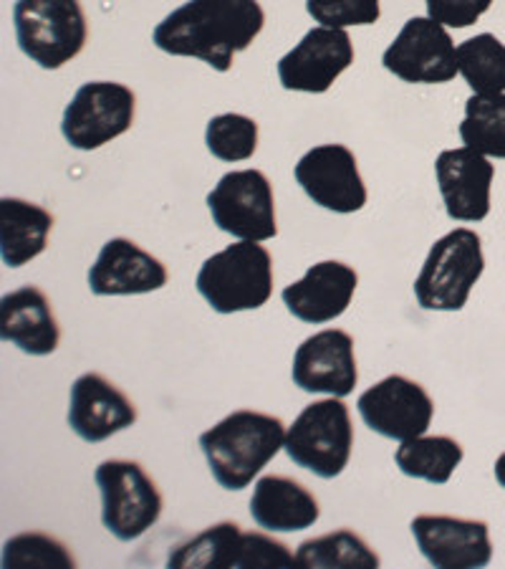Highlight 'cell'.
Here are the masks:
<instances>
[{
  "label": "cell",
  "instance_id": "obj_1",
  "mask_svg": "<svg viewBox=\"0 0 505 569\" xmlns=\"http://www.w3.org/2000/svg\"><path fill=\"white\" fill-rule=\"evenodd\" d=\"M259 0H190L154 29L152 41L170 57H192L215 71H231L233 57L263 31Z\"/></svg>",
  "mask_w": 505,
  "mask_h": 569
},
{
  "label": "cell",
  "instance_id": "obj_2",
  "mask_svg": "<svg viewBox=\"0 0 505 569\" xmlns=\"http://www.w3.org/2000/svg\"><path fill=\"white\" fill-rule=\"evenodd\" d=\"M283 443V420L255 410H235L200 436L213 479L228 491L245 489L273 461Z\"/></svg>",
  "mask_w": 505,
  "mask_h": 569
},
{
  "label": "cell",
  "instance_id": "obj_3",
  "mask_svg": "<svg viewBox=\"0 0 505 569\" xmlns=\"http://www.w3.org/2000/svg\"><path fill=\"white\" fill-rule=\"evenodd\" d=\"M195 287L218 315L261 309L273 293V259L261 241H241L202 263Z\"/></svg>",
  "mask_w": 505,
  "mask_h": 569
},
{
  "label": "cell",
  "instance_id": "obj_4",
  "mask_svg": "<svg viewBox=\"0 0 505 569\" xmlns=\"http://www.w3.org/2000/svg\"><path fill=\"white\" fill-rule=\"evenodd\" d=\"M485 271L483 241L471 228H455L435 241L420 277L417 305L427 311H461Z\"/></svg>",
  "mask_w": 505,
  "mask_h": 569
},
{
  "label": "cell",
  "instance_id": "obj_5",
  "mask_svg": "<svg viewBox=\"0 0 505 569\" xmlns=\"http://www.w3.org/2000/svg\"><path fill=\"white\" fill-rule=\"evenodd\" d=\"M13 23L21 51L49 71L77 59L89 39L79 0H18Z\"/></svg>",
  "mask_w": 505,
  "mask_h": 569
},
{
  "label": "cell",
  "instance_id": "obj_6",
  "mask_svg": "<svg viewBox=\"0 0 505 569\" xmlns=\"http://www.w3.org/2000/svg\"><path fill=\"white\" fill-rule=\"evenodd\" d=\"M283 448L299 468H306L319 479H336L349 466L354 448V426L349 408L334 395L311 402L286 430Z\"/></svg>",
  "mask_w": 505,
  "mask_h": 569
},
{
  "label": "cell",
  "instance_id": "obj_7",
  "mask_svg": "<svg viewBox=\"0 0 505 569\" xmlns=\"http://www.w3.org/2000/svg\"><path fill=\"white\" fill-rule=\"evenodd\" d=\"M101 491V525L119 541H134L162 517V493L137 461L112 458L94 473Z\"/></svg>",
  "mask_w": 505,
  "mask_h": 569
},
{
  "label": "cell",
  "instance_id": "obj_8",
  "mask_svg": "<svg viewBox=\"0 0 505 569\" xmlns=\"http://www.w3.org/2000/svg\"><path fill=\"white\" fill-rule=\"evenodd\" d=\"M296 557L283 541L243 531L235 521H220L202 535L174 547L168 559L170 569H208V567H291Z\"/></svg>",
  "mask_w": 505,
  "mask_h": 569
},
{
  "label": "cell",
  "instance_id": "obj_9",
  "mask_svg": "<svg viewBox=\"0 0 505 569\" xmlns=\"http://www.w3.org/2000/svg\"><path fill=\"white\" fill-rule=\"evenodd\" d=\"M137 97L117 81H89L81 87L61 119L63 140L77 150H99L132 130Z\"/></svg>",
  "mask_w": 505,
  "mask_h": 569
},
{
  "label": "cell",
  "instance_id": "obj_10",
  "mask_svg": "<svg viewBox=\"0 0 505 569\" xmlns=\"http://www.w3.org/2000/svg\"><path fill=\"white\" fill-rule=\"evenodd\" d=\"M208 208L220 231L241 241H269L279 233L273 188L261 170L228 172L208 196Z\"/></svg>",
  "mask_w": 505,
  "mask_h": 569
},
{
  "label": "cell",
  "instance_id": "obj_11",
  "mask_svg": "<svg viewBox=\"0 0 505 569\" xmlns=\"http://www.w3.org/2000/svg\"><path fill=\"white\" fill-rule=\"evenodd\" d=\"M384 69L407 84H445L457 69V49L443 23L433 18H410L382 57Z\"/></svg>",
  "mask_w": 505,
  "mask_h": 569
},
{
  "label": "cell",
  "instance_id": "obj_12",
  "mask_svg": "<svg viewBox=\"0 0 505 569\" xmlns=\"http://www.w3.org/2000/svg\"><path fill=\"white\" fill-rule=\"evenodd\" d=\"M356 408L374 433L390 440H402V443L425 436L435 416V402L427 390L404 375H390L382 382L372 385L356 400Z\"/></svg>",
  "mask_w": 505,
  "mask_h": 569
},
{
  "label": "cell",
  "instance_id": "obj_13",
  "mask_svg": "<svg viewBox=\"0 0 505 569\" xmlns=\"http://www.w3.org/2000/svg\"><path fill=\"white\" fill-rule=\"evenodd\" d=\"M296 182L316 206L334 213H356L366 206V186L346 144H319L299 160Z\"/></svg>",
  "mask_w": 505,
  "mask_h": 569
},
{
  "label": "cell",
  "instance_id": "obj_14",
  "mask_svg": "<svg viewBox=\"0 0 505 569\" xmlns=\"http://www.w3.org/2000/svg\"><path fill=\"white\" fill-rule=\"evenodd\" d=\"M352 63L354 43L349 33L344 29L319 26L279 61V79L286 91L324 94Z\"/></svg>",
  "mask_w": 505,
  "mask_h": 569
},
{
  "label": "cell",
  "instance_id": "obj_15",
  "mask_svg": "<svg viewBox=\"0 0 505 569\" xmlns=\"http://www.w3.org/2000/svg\"><path fill=\"white\" fill-rule=\"evenodd\" d=\"M420 552L435 569H481L491 565V529L481 519L422 513L412 521Z\"/></svg>",
  "mask_w": 505,
  "mask_h": 569
},
{
  "label": "cell",
  "instance_id": "obj_16",
  "mask_svg": "<svg viewBox=\"0 0 505 569\" xmlns=\"http://www.w3.org/2000/svg\"><path fill=\"white\" fill-rule=\"evenodd\" d=\"M293 382L303 392H324L334 398H346L356 388L354 339L342 329H324L303 339L293 355Z\"/></svg>",
  "mask_w": 505,
  "mask_h": 569
},
{
  "label": "cell",
  "instance_id": "obj_17",
  "mask_svg": "<svg viewBox=\"0 0 505 569\" xmlns=\"http://www.w3.org/2000/svg\"><path fill=\"white\" fill-rule=\"evenodd\" d=\"M435 176L450 218L463 220V223H477L488 218L495 168L485 154L471 147L440 152Z\"/></svg>",
  "mask_w": 505,
  "mask_h": 569
},
{
  "label": "cell",
  "instance_id": "obj_18",
  "mask_svg": "<svg viewBox=\"0 0 505 569\" xmlns=\"http://www.w3.org/2000/svg\"><path fill=\"white\" fill-rule=\"evenodd\" d=\"M164 283H168L164 263L130 238L107 241L89 269V289L94 297H134V293L158 291Z\"/></svg>",
  "mask_w": 505,
  "mask_h": 569
},
{
  "label": "cell",
  "instance_id": "obj_19",
  "mask_svg": "<svg viewBox=\"0 0 505 569\" xmlns=\"http://www.w3.org/2000/svg\"><path fill=\"white\" fill-rule=\"evenodd\" d=\"M137 423V408L114 382L87 372L71 385L69 426L87 443H101Z\"/></svg>",
  "mask_w": 505,
  "mask_h": 569
},
{
  "label": "cell",
  "instance_id": "obj_20",
  "mask_svg": "<svg viewBox=\"0 0 505 569\" xmlns=\"http://www.w3.org/2000/svg\"><path fill=\"white\" fill-rule=\"evenodd\" d=\"M360 277L342 261H321L311 266L306 277L283 289V305L306 325H326L342 317L354 299Z\"/></svg>",
  "mask_w": 505,
  "mask_h": 569
},
{
  "label": "cell",
  "instance_id": "obj_21",
  "mask_svg": "<svg viewBox=\"0 0 505 569\" xmlns=\"http://www.w3.org/2000/svg\"><path fill=\"white\" fill-rule=\"evenodd\" d=\"M0 337L33 357L57 352L61 329L39 287H21L0 299Z\"/></svg>",
  "mask_w": 505,
  "mask_h": 569
},
{
  "label": "cell",
  "instance_id": "obj_22",
  "mask_svg": "<svg viewBox=\"0 0 505 569\" xmlns=\"http://www.w3.org/2000/svg\"><path fill=\"white\" fill-rule=\"evenodd\" d=\"M251 517L269 531H301L314 527L321 509L314 493L289 476H263L255 481L251 499Z\"/></svg>",
  "mask_w": 505,
  "mask_h": 569
},
{
  "label": "cell",
  "instance_id": "obj_23",
  "mask_svg": "<svg viewBox=\"0 0 505 569\" xmlns=\"http://www.w3.org/2000/svg\"><path fill=\"white\" fill-rule=\"evenodd\" d=\"M53 216L49 210L23 198L0 200V253L3 263L21 269L46 251Z\"/></svg>",
  "mask_w": 505,
  "mask_h": 569
},
{
  "label": "cell",
  "instance_id": "obj_24",
  "mask_svg": "<svg viewBox=\"0 0 505 569\" xmlns=\"http://www.w3.org/2000/svg\"><path fill=\"white\" fill-rule=\"evenodd\" d=\"M463 446L450 436H417L404 440L394 453L400 471L410 479L443 486L453 479L455 468L463 461Z\"/></svg>",
  "mask_w": 505,
  "mask_h": 569
},
{
  "label": "cell",
  "instance_id": "obj_25",
  "mask_svg": "<svg viewBox=\"0 0 505 569\" xmlns=\"http://www.w3.org/2000/svg\"><path fill=\"white\" fill-rule=\"evenodd\" d=\"M296 565L306 569H336V567H362L376 569L380 557L366 541L352 529H336L332 535L306 539L299 545Z\"/></svg>",
  "mask_w": 505,
  "mask_h": 569
},
{
  "label": "cell",
  "instance_id": "obj_26",
  "mask_svg": "<svg viewBox=\"0 0 505 569\" xmlns=\"http://www.w3.org/2000/svg\"><path fill=\"white\" fill-rule=\"evenodd\" d=\"M461 140L485 158L505 160V91L467 99Z\"/></svg>",
  "mask_w": 505,
  "mask_h": 569
},
{
  "label": "cell",
  "instance_id": "obj_27",
  "mask_svg": "<svg viewBox=\"0 0 505 569\" xmlns=\"http://www.w3.org/2000/svg\"><path fill=\"white\" fill-rule=\"evenodd\" d=\"M461 69L473 94H501L505 91V43L493 33H481L457 46Z\"/></svg>",
  "mask_w": 505,
  "mask_h": 569
},
{
  "label": "cell",
  "instance_id": "obj_28",
  "mask_svg": "<svg viewBox=\"0 0 505 569\" xmlns=\"http://www.w3.org/2000/svg\"><path fill=\"white\" fill-rule=\"evenodd\" d=\"M205 144L218 160L243 162L259 147V124L245 114H218L208 122Z\"/></svg>",
  "mask_w": 505,
  "mask_h": 569
},
{
  "label": "cell",
  "instance_id": "obj_29",
  "mask_svg": "<svg viewBox=\"0 0 505 569\" xmlns=\"http://www.w3.org/2000/svg\"><path fill=\"white\" fill-rule=\"evenodd\" d=\"M6 569H31V567H63L73 569V557L67 547L46 535H18L6 545L3 555Z\"/></svg>",
  "mask_w": 505,
  "mask_h": 569
},
{
  "label": "cell",
  "instance_id": "obj_30",
  "mask_svg": "<svg viewBox=\"0 0 505 569\" xmlns=\"http://www.w3.org/2000/svg\"><path fill=\"white\" fill-rule=\"evenodd\" d=\"M309 16L329 29H346V26H374L380 21V0H309Z\"/></svg>",
  "mask_w": 505,
  "mask_h": 569
},
{
  "label": "cell",
  "instance_id": "obj_31",
  "mask_svg": "<svg viewBox=\"0 0 505 569\" xmlns=\"http://www.w3.org/2000/svg\"><path fill=\"white\" fill-rule=\"evenodd\" d=\"M491 6L493 0H427V16L450 29H467Z\"/></svg>",
  "mask_w": 505,
  "mask_h": 569
},
{
  "label": "cell",
  "instance_id": "obj_32",
  "mask_svg": "<svg viewBox=\"0 0 505 569\" xmlns=\"http://www.w3.org/2000/svg\"><path fill=\"white\" fill-rule=\"evenodd\" d=\"M495 481H498L503 489H505V453L503 456H498V461H495Z\"/></svg>",
  "mask_w": 505,
  "mask_h": 569
}]
</instances>
